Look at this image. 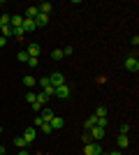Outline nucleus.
Returning <instances> with one entry per match:
<instances>
[{
	"label": "nucleus",
	"mask_w": 139,
	"mask_h": 155,
	"mask_svg": "<svg viewBox=\"0 0 139 155\" xmlns=\"http://www.w3.org/2000/svg\"><path fill=\"white\" fill-rule=\"evenodd\" d=\"M100 153H102L100 141H88L86 146H84V155H100Z\"/></svg>",
	"instance_id": "obj_1"
},
{
	"label": "nucleus",
	"mask_w": 139,
	"mask_h": 155,
	"mask_svg": "<svg viewBox=\"0 0 139 155\" xmlns=\"http://www.w3.org/2000/svg\"><path fill=\"white\" fill-rule=\"evenodd\" d=\"M49 84H51L53 88H58V86L65 84V77H63L60 72H53V74H49Z\"/></svg>",
	"instance_id": "obj_2"
},
{
	"label": "nucleus",
	"mask_w": 139,
	"mask_h": 155,
	"mask_svg": "<svg viewBox=\"0 0 139 155\" xmlns=\"http://www.w3.org/2000/svg\"><path fill=\"white\" fill-rule=\"evenodd\" d=\"M125 70L127 72H134V74L139 72V60L134 58V56H127V58H125Z\"/></svg>",
	"instance_id": "obj_3"
},
{
	"label": "nucleus",
	"mask_w": 139,
	"mask_h": 155,
	"mask_svg": "<svg viewBox=\"0 0 139 155\" xmlns=\"http://www.w3.org/2000/svg\"><path fill=\"white\" fill-rule=\"evenodd\" d=\"M70 95H72L70 86H65V84H63V86H58V88H56V95H53V97H58V100H67Z\"/></svg>",
	"instance_id": "obj_4"
},
{
	"label": "nucleus",
	"mask_w": 139,
	"mask_h": 155,
	"mask_svg": "<svg viewBox=\"0 0 139 155\" xmlns=\"http://www.w3.org/2000/svg\"><path fill=\"white\" fill-rule=\"evenodd\" d=\"M88 137H91V139H95V141H100V139L104 137V127H100V125L91 127V130H88Z\"/></svg>",
	"instance_id": "obj_5"
},
{
	"label": "nucleus",
	"mask_w": 139,
	"mask_h": 155,
	"mask_svg": "<svg viewBox=\"0 0 139 155\" xmlns=\"http://www.w3.org/2000/svg\"><path fill=\"white\" fill-rule=\"evenodd\" d=\"M23 139H26L28 143H33L35 139H37V130H35V127H28L26 132H23Z\"/></svg>",
	"instance_id": "obj_6"
},
{
	"label": "nucleus",
	"mask_w": 139,
	"mask_h": 155,
	"mask_svg": "<svg viewBox=\"0 0 139 155\" xmlns=\"http://www.w3.org/2000/svg\"><path fill=\"white\" fill-rule=\"evenodd\" d=\"M21 28H23V32H33V30H37V26H35V21H33V19H23Z\"/></svg>",
	"instance_id": "obj_7"
},
{
	"label": "nucleus",
	"mask_w": 139,
	"mask_h": 155,
	"mask_svg": "<svg viewBox=\"0 0 139 155\" xmlns=\"http://www.w3.org/2000/svg\"><path fill=\"white\" fill-rule=\"evenodd\" d=\"M26 51H28V56H30V58H40V51H42V49H40V44H30Z\"/></svg>",
	"instance_id": "obj_8"
},
{
	"label": "nucleus",
	"mask_w": 139,
	"mask_h": 155,
	"mask_svg": "<svg viewBox=\"0 0 139 155\" xmlns=\"http://www.w3.org/2000/svg\"><path fill=\"white\" fill-rule=\"evenodd\" d=\"M46 23H49V14H37V19H35V26L40 28V26H46Z\"/></svg>",
	"instance_id": "obj_9"
},
{
	"label": "nucleus",
	"mask_w": 139,
	"mask_h": 155,
	"mask_svg": "<svg viewBox=\"0 0 139 155\" xmlns=\"http://www.w3.org/2000/svg\"><path fill=\"white\" fill-rule=\"evenodd\" d=\"M21 23H23V16H19V14L9 16V26H12V28H21Z\"/></svg>",
	"instance_id": "obj_10"
},
{
	"label": "nucleus",
	"mask_w": 139,
	"mask_h": 155,
	"mask_svg": "<svg viewBox=\"0 0 139 155\" xmlns=\"http://www.w3.org/2000/svg\"><path fill=\"white\" fill-rule=\"evenodd\" d=\"M40 118H42V123H51V118H53V111H51V109H42Z\"/></svg>",
	"instance_id": "obj_11"
},
{
	"label": "nucleus",
	"mask_w": 139,
	"mask_h": 155,
	"mask_svg": "<svg viewBox=\"0 0 139 155\" xmlns=\"http://www.w3.org/2000/svg\"><path fill=\"white\" fill-rule=\"evenodd\" d=\"M116 143H118V148H127V143H130L127 134H121V137H116Z\"/></svg>",
	"instance_id": "obj_12"
},
{
	"label": "nucleus",
	"mask_w": 139,
	"mask_h": 155,
	"mask_svg": "<svg viewBox=\"0 0 139 155\" xmlns=\"http://www.w3.org/2000/svg\"><path fill=\"white\" fill-rule=\"evenodd\" d=\"M37 14H40V7H28V12H26V19H37Z\"/></svg>",
	"instance_id": "obj_13"
},
{
	"label": "nucleus",
	"mask_w": 139,
	"mask_h": 155,
	"mask_svg": "<svg viewBox=\"0 0 139 155\" xmlns=\"http://www.w3.org/2000/svg\"><path fill=\"white\" fill-rule=\"evenodd\" d=\"M49 125H51L53 130H60L63 125H65V120H63V118H56V116H53V118H51V123H49Z\"/></svg>",
	"instance_id": "obj_14"
},
{
	"label": "nucleus",
	"mask_w": 139,
	"mask_h": 155,
	"mask_svg": "<svg viewBox=\"0 0 139 155\" xmlns=\"http://www.w3.org/2000/svg\"><path fill=\"white\" fill-rule=\"evenodd\" d=\"M16 58H19L21 63H26V65H28V60H30V56H28V51H26V49H21V51L16 53Z\"/></svg>",
	"instance_id": "obj_15"
},
{
	"label": "nucleus",
	"mask_w": 139,
	"mask_h": 155,
	"mask_svg": "<svg viewBox=\"0 0 139 155\" xmlns=\"http://www.w3.org/2000/svg\"><path fill=\"white\" fill-rule=\"evenodd\" d=\"M95 123H98V118H95V116L86 118V123H84V127H86V132H88V130H91V127H95Z\"/></svg>",
	"instance_id": "obj_16"
},
{
	"label": "nucleus",
	"mask_w": 139,
	"mask_h": 155,
	"mask_svg": "<svg viewBox=\"0 0 139 155\" xmlns=\"http://www.w3.org/2000/svg\"><path fill=\"white\" fill-rule=\"evenodd\" d=\"M14 146H16V148H26L28 141L23 139V137H16V139H14Z\"/></svg>",
	"instance_id": "obj_17"
},
{
	"label": "nucleus",
	"mask_w": 139,
	"mask_h": 155,
	"mask_svg": "<svg viewBox=\"0 0 139 155\" xmlns=\"http://www.w3.org/2000/svg\"><path fill=\"white\" fill-rule=\"evenodd\" d=\"M23 84H26L28 88H33V86L37 84V79H35V77H30V74H28V77H23Z\"/></svg>",
	"instance_id": "obj_18"
},
{
	"label": "nucleus",
	"mask_w": 139,
	"mask_h": 155,
	"mask_svg": "<svg viewBox=\"0 0 139 155\" xmlns=\"http://www.w3.org/2000/svg\"><path fill=\"white\" fill-rule=\"evenodd\" d=\"M42 93H44L46 97H53V95H56V88H53V86L49 84V86H46V88H42Z\"/></svg>",
	"instance_id": "obj_19"
},
{
	"label": "nucleus",
	"mask_w": 139,
	"mask_h": 155,
	"mask_svg": "<svg viewBox=\"0 0 139 155\" xmlns=\"http://www.w3.org/2000/svg\"><path fill=\"white\" fill-rule=\"evenodd\" d=\"M51 9H53V5H51V2H42V5H40V12H42V14H49Z\"/></svg>",
	"instance_id": "obj_20"
},
{
	"label": "nucleus",
	"mask_w": 139,
	"mask_h": 155,
	"mask_svg": "<svg viewBox=\"0 0 139 155\" xmlns=\"http://www.w3.org/2000/svg\"><path fill=\"white\" fill-rule=\"evenodd\" d=\"M0 35H2V37H12V35H14L12 26H5V28H2V30H0Z\"/></svg>",
	"instance_id": "obj_21"
},
{
	"label": "nucleus",
	"mask_w": 139,
	"mask_h": 155,
	"mask_svg": "<svg viewBox=\"0 0 139 155\" xmlns=\"http://www.w3.org/2000/svg\"><path fill=\"white\" fill-rule=\"evenodd\" d=\"M5 26H9V14H2V16H0V30Z\"/></svg>",
	"instance_id": "obj_22"
},
{
	"label": "nucleus",
	"mask_w": 139,
	"mask_h": 155,
	"mask_svg": "<svg viewBox=\"0 0 139 155\" xmlns=\"http://www.w3.org/2000/svg\"><path fill=\"white\" fill-rule=\"evenodd\" d=\"M51 58L53 60H63V58H65V56H63V49H56V51L51 53Z\"/></svg>",
	"instance_id": "obj_23"
},
{
	"label": "nucleus",
	"mask_w": 139,
	"mask_h": 155,
	"mask_svg": "<svg viewBox=\"0 0 139 155\" xmlns=\"http://www.w3.org/2000/svg\"><path fill=\"white\" fill-rule=\"evenodd\" d=\"M26 102H28V104L37 102V95H35V93H30V91H28V93H26Z\"/></svg>",
	"instance_id": "obj_24"
},
{
	"label": "nucleus",
	"mask_w": 139,
	"mask_h": 155,
	"mask_svg": "<svg viewBox=\"0 0 139 155\" xmlns=\"http://www.w3.org/2000/svg\"><path fill=\"white\" fill-rule=\"evenodd\" d=\"M40 127H42V132H44V134H51V132H53V127H51L49 123H42Z\"/></svg>",
	"instance_id": "obj_25"
},
{
	"label": "nucleus",
	"mask_w": 139,
	"mask_h": 155,
	"mask_svg": "<svg viewBox=\"0 0 139 155\" xmlns=\"http://www.w3.org/2000/svg\"><path fill=\"white\" fill-rule=\"evenodd\" d=\"M95 116H98V118H107V109H104V107H98Z\"/></svg>",
	"instance_id": "obj_26"
},
{
	"label": "nucleus",
	"mask_w": 139,
	"mask_h": 155,
	"mask_svg": "<svg viewBox=\"0 0 139 155\" xmlns=\"http://www.w3.org/2000/svg\"><path fill=\"white\" fill-rule=\"evenodd\" d=\"M37 102H40V104H44V102H49V97H46L44 93H37Z\"/></svg>",
	"instance_id": "obj_27"
},
{
	"label": "nucleus",
	"mask_w": 139,
	"mask_h": 155,
	"mask_svg": "<svg viewBox=\"0 0 139 155\" xmlns=\"http://www.w3.org/2000/svg\"><path fill=\"white\" fill-rule=\"evenodd\" d=\"M37 84H40L42 88H46V86H49V77H42V79H37Z\"/></svg>",
	"instance_id": "obj_28"
},
{
	"label": "nucleus",
	"mask_w": 139,
	"mask_h": 155,
	"mask_svg": "<svg viewBox=\"0 0 139 155\" xmlns=\"http://www.w3.org/2000/svg\"><path fill=\"white\" fill-rule=\"evenodd\" d=\"M14 30V37H23V28H12Z\"/></svg>",
	"instance_id": "obj_29"
},
{
	"label": "nucleus",
	"mask_w": 139,
	"mask_h": 155,
	"mask_svg": "<svg viewBox=\"0 0 139 155\" xmlns=\"http://www.w3.org/2000/svg\"><path fill=\"white\" fill-rule=\"evenodd\" d=\"M28 65H30V67H37V65H40V58H30V60H28Z\"/></svg>",
	"instance_id": "obj_30"
},
{
	"label": "nucleus",
	"mask_w": 139,
	"mask_h": 155,
	"mask_svg": "<svg viewBox=\"0 0 139 155\" xmlns=\"http://www.w3.org/2000/svg\"><path fill=\"white\" fill-rule=\"evenodd\" d=\"M72 51H74L72 46H65V49H63V56H72Z\"/></svg>",
	"instance_id": "obj_31"
},
{
	"label": "nucleus",
	"mask_w": 139,
	"mask_h": 155,
	"mask_svg": "<svg viewBox=\"0 0 139 155\" xmlns=\"http://www.w3.org/2000/svg\"><path fill=\"white\" fill-rule=\"evenodd\" d=\"M127 132H130V125H127V123L121 125V134H127Z\"/></svg>",
	"instance_id": "obj_32"
},
{
	"label": "nucleus",
	"mask_w": 139,
	"mask_h": 155,
	"mask_svg": "<svg viewBox=\"0 0 139 155\" xmlns=\"http://www.w3.org/2000/svg\"><path fill=\"white\" fill-rule=\"evenodd\" d=\"M30 107H33V111H42V104H40V102H33Z\"/></svg>",
	"instance_id": "obj_33"
},
{
	"label": "nucleus",
	"mask_w": 139,
	"mask_h": 155,
	"mask_svg": "<svg viewBox=\"0 0 139 155\" xmlns=\"http://www.w3.org/2000/svg\"><path fill=\"white\" fill-rule=\"evenodd\" d=\"M5 44H7V37H2V35H0V49H2Z\"/></svg>",
	"instance_id": "obj_34"
},
{
	"label": "nucleus",
	"mask_w": 139,
	"mask_h": 155,
	"mask_svg": "<svg viewBox=\"0 0 139 155\" xmlns=\"http://www.w3.org/2000/svg\"><path fill=\"white\" fill-rule=\"evenodd\" d=\"M16 155H30V153H28L26 148H21V150H19V153H16Z\"/></svg>",
	"instance_id": "obj_35"
},
{
	"label": "nucleus",
	"mask_w": 139,
	"mask_h": 155,
	"mask_svg": "<svg viewBox=\"0 0 139 155\" xmlns=\"http://www.w3.org/2000/svg\"><path fill=\"white\" fill-rule=\"evenodd\" d=\"M0 155H7V150H5V146H0Z\"/></svg>",
	"instance_id": "obj_36"
},
{
	"label": "nucleus",
	"mask_w": 139,
	"mask_h": 155,
	"mask_svg": "<svg viewBox=\"0 0 139 155\" xmlns=\"http://www.w3.org/2000/svg\"><path fill=\"white\" fill-rule=\"evenodd\" d=\"M109 155H123V153H121V150H114V153H109Z\"/></svg>",
	"instance_id": "obj_37"
},
{
	"label": "nucleus",
	"mask_w": 139,
	"mask_h": 155,
	"mask_svg": "<svg viewBox=\"0 0 139 155\" xmlns=\"http://www.w3.org/2000/svg\"><path fill=\"white\" fill-rule=\"evenodd\" d=\"M100 155H109V153H104V150H102V153H100Z\"/></svg>",
	"instance_id": "obj_38"
},
{
	"label": "nucleus",
	"mask_w": 139,
	"mask_h": 155,
	"mask_svg": "<svg viewBox=\"0 0 139 155\" xmlns=\"http://www.w3.org/2000/svg\"><path fill=\"white\" fill-rule=\"evenodd\" d=\"M0 134H2V127H0Z\"/></svg>",
	"instance_id": "obj_39"
},
{
	"label": "nucleus",
	"mask_w": 139,
	"mask_h": 155,
	"mask_svg": "<svg viewBox=\"0 0 139 155\" xmlns=\"http://www.w3.org/2000/svg\"><path fill=\"white\" fill-rule=\"evenodd\" d=\"M0 7H2V0H0Z\"/></svg>",
	"instance_id": "obj_40"
},
{
	"label": "nucleus",
	"mask_w": 139,
	"mask_h": 155,
	"mask_svg": "<svg viewBox=\"0 0 139 155\" xmlns=\"http://www.w3.org/2000/svg\"><path fill=\"white\" fill-rule=\"evenodd\" d=\"M0 51H2V49H0Z\"/></svg>",
	"instance_id": "obj_41"
}]
</instances>
